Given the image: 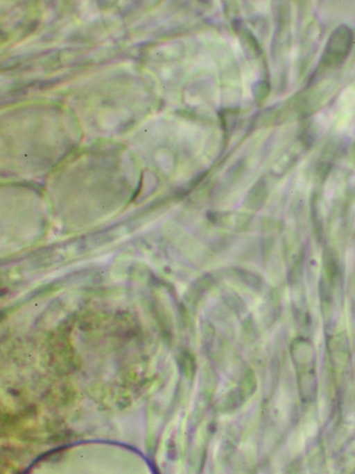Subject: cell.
<instances>
[{"instance_id": "7a4b0ae2", "label": "cell", "mask_w": 355, "mask_h": 474, "mask_svg": "<svg viewBox=\"0 0 355 474\" xmlns=\"http://www.w3.org/2000/svg\"><path fill=\"white\" fill-rule=\"evenodd\" d=\"M324 33L320 19L313 15L304 26L300 40L298 72L302 77L309 69L320 48Z\"/></svg>"}, {"instance_id": "3957f363", "label": "cell", "mask_w": 355, "mask_h": 474, "mask_svg": "<svg viewBox=\"0 0 355 474\" xmlns=\"http://www.w3.org/2000/svg\"><path fill=\"white\" fill-rule=\"evenodd\" d=\"M352 154H353L354 158L355 159V142H354V145L352 147Z\"/></svg>"}, {"instance_id": "6da1fadb", "label": "cell", "mask_w": 355, "mask_h": 474, "mask_svg": "<svg viewBox=\"0 0 355 474\" xmlns=\"http://www.w3.org/2000/svg\"><path fill=\"white\" fill-rule=\"evenodd\" d=\"M354 40V31L349 25H338L329 34L307 84L327 79L331 73L340 68L349 58Z\"/></svg>"}]
</instances>
